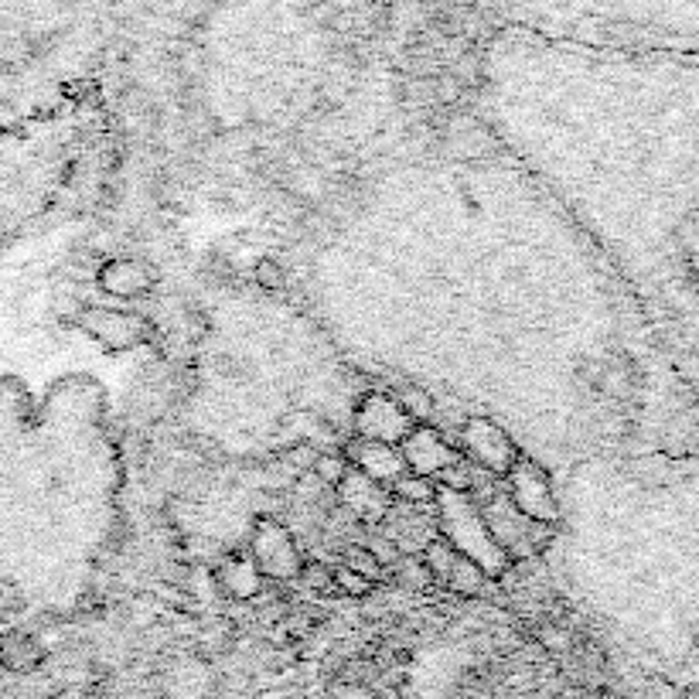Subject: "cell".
<instances>
[{
    "label": "cell",
    "mask_w": 699,
    "mask_h": 699,
    "mask_svg": "<svg viewBox=\"0 0 699 699\" xmlns=\"http://www.w3.org/2000/svg\"><path fill=\"white\" fill-rule=\"evenodd\" d=\"M314 474H318L324 485H341L348 478V461L341 454H321L314 457Z\"/></svg>",
    "instance_id": "obj_16"
},
{
    "label": "cell",
    "mask_w": 699,
    "mask_h": 699,
    "mask_svg": "<svg viewBox=\"0 0 699 699\" xmlns=\"http://www.w3.org/2000/svg\"><path fill=\"white\" fill-rule=\"evenodd\" d=\"M341 498H345V505L348 509H355L359 515H382L386 512V495L379 492V485L376 481H369L365 474L359 471H348V478L341 481Z\"/></svg>",
    "instance_id": "obj_8"
},
{
    "label": "cell",
    "mask_w": 699,
    "mask_h": 699,
    "mask_svg": "<svg viewBox=\"0 0 699 699\" xmlns=\"http://www.w3.org/2000/svg\"><path fill=\"white\" fill-rule=\"evenodd\" d=\"M219 584L229 590L232 597H253L256 590H260V573H256V567H249L246 560H226L219 570Z\"/></svg>",
    "instance_id": "obj_11"
},
{
    "label": "cell",
    "mask_w": 699,
    "mask_h": 699,
    "mask_svg": "<svg viewBox=\"0 0 699 699\" xmlns=\"http://www.w3.org/2000/svg\"><path fill=\"white\" fill-rule=\"evenodd\" d=\"M396 406L410 416V420H423V416L434 413V399H430V393H423L420 386H403V389H399Z\"/></svg>",
    "instance_id": "obj_14"
},
{
    "label": "cell",
    "mask_w": 699,
    "mask_h": 699,
    "mask_svg": "<svg viewBox=\"0 0 699 699\" xmlns=\"http://www.w3.org/2000/svg\"><path fill=\"white\" fill-rule=\"evenodd\" d=\"M103 287L110 290V294L116 297H133V294H144L147 287H151V273L144 270V266L130 263V260H116L103 270Z\"/></svg>",
    "instance_id": "obj_9"
},
{
    "label": "cell",
    "mask_w": 699,
    "mask_h": 699,
    "mask_svg": "<svg viewBox=\"0 0 699 699\" xmlns=\"http://www.w3.org/2000/svg\"><path fill=\"white\" fill-rule=\"evenodd\" d=\"M0 659H4L7 669L14 672H28L35 669V665L41 662V648L31 635H21V631H14V635H7L4 642H0Z\"/></svg>",
    "instance_id": "obj_10"
},
{
    "label": "cell",
    "mask_w": 699,
    "mask_h": 699,
    "mask_svg": "<svg viewBox=\"0 0 699 699\" xmlns=\"http://www.w3.org/2000/svg\"><path fill=\"white\" fill-rule=\"evenodd\" d=\"M355 430L369 444H403L413 434V420L396 406V399L389 396H365L359 413H355Z\"/></svg>",
    "instance_id": "obj_1"
},
{
    "label": "cell",
    "mask_w": 699,
    "mask_h": 699,
    "mask_svg": "<svg viewBox=\"0 0 699 699\" xmlns=\"http://www.w3.org/2000/svg\"><path fill=\"white\" fill-rule=\"evenodd\" d=\"M345 567L352 570V573H359L362 580H369V584H372V580L382 577V567H379L376 560H372L369 549H365V546H362V549H352V553L345 556Z\"/></svg>",
    "instance_id": "obj_17"
},
{
    "label": "cell",
    "mask_w": 699,
    "mask_h": 699,
    "mask_svg": "<svg viewBox=\"0 0 699 699\" xmlns=\"http://www.w3.org/2000/svg\"><path fill=\"white\" fill-rule=\"evenodd\" d=\"M256 280H260V287L266 290H280L287 284V273L277 260H263V263H256Z\"/></svg>",
    "instance_id": "obj_18"
},
{
    "label": "cell",
    "mask_w": 699,
    "mask_h": 699,
    "mask_svg": "<svg viewBox=\"0 0 699 699\" xmlns=\"http://www.w3.org/2000/svg\"><path fill=\"white\" fill-rule=\"evenodd\" d=\"M447 580H451V587L457 590V594H481L485 590V570L478 567V563H471L468 556H461L457 553V563H454V570L447 573Z\"/></svg>",
    "instance_id": "obj_12"
},
{
    "label": "cell",
    "mask_w": 699,
    "mask_h": 699,
    "mask_svg": "<svg viewBox=\"0 0 699 699\" xmlns=\"http://www.w3.org/2000/svg\"><path fill=\"white\" fill-rule=\"evenodd\" d=\"M403 461L406 468H410L413 474H420V478H430V474H440L447 468V464H454L457 457L451 447L440 440V434H434V430L427 427H413V434L403 440Z\"/></svg>",
    "instance_id": "obj_2"
},
{
    "label": "cell",
    "mask_w": 699,
    "mask_h": 699,
    "mask_svg": "<svg viewBox=\"0 0 699 699\" xmlns=\"http://www.w3.org/2000/svg\"><path fill=\"white\" fill-rule=\"evenodd\" d=\"M82 324L89 328V335H96L103 345H110V348H130L147 335L144 321L130 318V314L99 311V307L96 311H89L86 318H82Z\"/></svg>",
    "instance_id": "obj_4"
},
{
    "label": "cell",
    "mask_w": 699,
    "mask_h": 699,
    "mask_svg": "<svg viewBox=\"0 0 699 699\" xmlns=\"http://www.w3.org/2000/svg\"><path fill=\"white\" fill-rule=\"evenodd\" d=\"M512 481H515V505L529 515V522H553L556 512H553V498H549L546 481L532 468H526V464H519Z\"/></svg>",
    "instance_id": "obj_7"
},
{
    "label": "cell",
    "mask_w": 699,
    "mask_h": 699,
    "mask_svg": "<svg viewBox=\"0 0 699 699\" xmlns=\"http://www.w3.org/2000/svg\"><path fill=\"white\" fill-rule=\"evenodd\" d=\"M335 584L345 590V594H352V597H365L369 594V580H362L359 573H352L348 567H341V570H335Z\"/></svg>",
    "instance_id": "obj_20"
},
{
    "label": "cell",
    "mask_w": 699,
    "mask_h": 699,
    "mask_svg": "<svg viewBox=\"0 0 699 699\" xmlns=\"http://www.w3.org/2000/svg\"><path fill=\"white\" fill-rule=\"evenodd\" d=\"M423 560H427L430 577H434V573L437 577H447L457 563V549L451 543H444V539H434V543L427 546V553H423Z\"/></svg>",
    "instance_id": "obj_15"
},
{
    "label": "cell",
    "mask_w": 699,
    "mask_h": 699,
    "mask_svg": "<svg viewBox=\"0 0 699 699\" xmlns=\"http://www.w3.org/2000/svg\"><path fill=\"white\" fill-rule=\"evenodd\" d=\"M348 454L355 457V468L359 474H365L369 481H389V478H403L406 471V461L396 447H386V444H369V440H355L348 447Z\"/></svg>",
    "instance_id": "obj_5"
},
{
    "label": "cell",
    "mask_w": 699,
    "mask_h": 699,
    "mask_svg": "<svg viewBox=\"0 0 699 699\" xmlns=\"http://www.w3.org/2000/svg\"><path fill=\"white\" fill-rule=\"evenodd\" d=\"M437 99L440 103H454L457 96H461V79H454V76H444V79H437Z\"/></svg>",
    "instance_id": "obj_21"
},
{
    "label": "cell",
    "mask_w": 699,
    "mask_h": 699,
    "mask_svg": "<svg viewBox=\"0 0 699 699\" xmlns=\"http://www.w3.org/2000/svg\"><path fill=\"white\" fill-rule=\"evenodd\" d=\"M464 440H468V447L474 451V457H478V461H485V468H492V471H509V464H512V444H509V437H505V434H498L492 423L471 420L468 427H464Z\"/></svg>",
    "instance_id": "obj_6"
},
{
    "label": "cell",
    "mask_w": 699,
    "mask_h": 699,
    "mask_svg": "<svg viewBox=\"0 0 699 699\" xmlns=\"http://www.w3.org/2000/svg\"><path fill=\"white\" fill-rule=\"evenodd\" d=\"M256 560H260V570H266L270 577L297 573V553L290 546V536L277 522H260V529H256Z\"/></svg>",
    "instance_id": "obj_3"
},
{
    "label": "cell",
    "mask_w": 699,
    "mask_h": 699,
    "mask_svg": "<svg viewBox=\"0 0 699 699\" xmlns=\"http://www.w3.org/2000/svg\"><path fill=\"white\" fill-rule=\"evenodd\" d=\"M365 549H369V556L379 563V567H389V563L399 560V549H396V543L389 536H372Z\"/></svg>",
    "instance_id": "obj_19"
},
{
    "label": "cell",
    "mask_w": 699,
    "mask_h": 699,
    "mask_svg": "<svg viewBox=\"0 0 699 699\" xmlns=\"http://www.w3.org/2000/svg\"><path fill=\"white\" fill-rule=\"evenodd\" d=\"M393 492H396V498H403V502H410V505H427V502H434L437 488H434V481H430V478H420V474H403V478L393 481Z\"/></svg>",
    "instance_id": "obj_13"
}]
</instances>
